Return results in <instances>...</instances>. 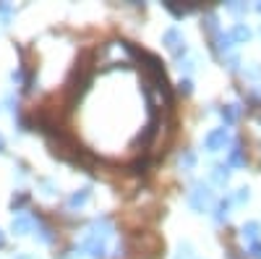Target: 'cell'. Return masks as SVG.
Returning <instances> with one entry per match:
<instances>
[{
    "instance_id": "6da1fadb",
    "label": "cell",
    "mask_w": 261,
    "mask_h": 259,
    "mask_svg": "<svg viewBox=\"0 0 261 259\" xmlns=\"http://www.w3.org/2000/svg\"><path fill=\"white\" fill-rule=\"evenodd\" d=\"M212 189L206 186V183H196L193 186V191H191V197H188V202H191V207L193 209H199V212H204L209 204H212Z\"/></svg>"
},
{
    "instance_id": "7a4b0ae2",
    "label": "cell",
    "mask_w": 261,
    "mask_h": 259,
    "mask_svg": "<svg viewBox=\"0 0 261 259\" xmlns=\"http://www.w3.org/2000/svg\"><path fill=\"white\" fill-rule=\"evenodd\" d=\"M230 139H227V131L225 128H214V131H209L206 136H204V147L209 149V152H217V149H225V144H227Z\"/></svg>"
},
{
    "instance_id": "3957f363",
    "label": "cell",
    "mask_w": 261,
    "mask_h": 259,
    "mask_svg": "<svg viewBox=\"0 0 261 259\" xmlns=\"http://www.w3.org/2000/svg\"><path fill=\"white\" fill-rule=\"evenodd\" d=\"M230 48H232V37L217 32L214 34V53L217 55H230Z\"/></svg>"
},
{
    "instance_id": "277c9868",
    "label": "cell",
    "mask_w": 261,
    "mask_h": 259,
    "mask_svg": "<svg viewBox=\"0 0 261 259\" xmlns=\"http://www.w3.org/2000/svg\"><path fill=\"white\" fill-rule=\"evenodd\" d=\"M162 39H165V45H167V48H172V50H178L180 45H186V39H183V34H180L178 29H167Z\"/></svg>"
},
{
    "instance_id": "5b68a950",
    "label": "cell",
    "mask_w": 261,
    "mask_h": 259,
    "mask_svg": "<svg viewBox=\"0 0 261 259\" xmlns=\"http://www.w3.org/2000/svg\"><path fill=\"white\" fill-rule=\"evenodd\" d=\"M212 178H214V183L225 186V183L230 181V165H214V173H212Z\"/></svg>"
},
{
    "instance_id": "8992f818",
    "label": "cell",
    "mask_w": 261,
    "mask_h": 259,
    "mask_svg": "<svg viewBox=\"0 0 261 259\" xmlns=\"http://www.w3.org/2000/svg\"><path fill=\"white\" fill-rule=\"evenodd\" d=\"M230 37H232V42H248V39H251V29H248L246 24H238Z\"/></svg>"
},
{
    "instance_id": "52a82bcc",
    "label": "cell",
    "mask_w": 261,
    "mask_h": 259,
    "mask_svg": "<svg viewBox=\"0 0 261 259\" xmlns=\"http://www.w3.org/2000/svg\"><path fill=\"white\" fill-rule=\"evenodd\" d=\"M258 230H261L258 223H246V225H243V239H248L251 244H256V241H258Z\"/></svg>"
},
{
    "instance_id": "ba28073f",
    "label": "cell",
    "mask_w": 261,
    "mask_h": 259,
    "mask_svg": "<svg viewBox=\"0 0 261 259\" xmlns=\"http://www.w3.org/2000/svg\"><path fill=\"white\" fill-rule=\"evenodd\" d=\"M222 121H225V126H230V123H235V118H238V107L235 105H227V107H222Z\"/></svg>"
},
{
    "instance_id": "9c48e42d",
    "label": "cell",
    "mask_w": 261,
    "mask_h": 259,
    "mask_svg": "<svg viewBox=\"0 0 261 259\" xmlns=\"http://www.w3.org/2000/svg\"><path fill=\"white\" fill-rule=\"evenodd\" d=\"M32 223H34L32 218H18V220H13V230L16 233H27L32 228Z\"/></svg>"
},
{
    "instance_id": "30bf717a",
    "label": "cell",
    "mask_w": 261,
    "mask_h": 259,
    "mask_svg": "<svg viewBox=\"0 0 261 259\" xmlns=\"http://www.w3.org/2000/svg\"><path fill=\"white\" fill-rule=\"evenodd\" d=\"M86 199H89V189H81V191H76L71 197V207H81Z\"/></svg>"
},
{
    "instance_id": "8fae6325",
    "label": "cell",
    "mask_w": 261,
    "mask_h": 259,
    "mask_svg": "<svg viewBox=\"0 0 261 259\" xmlns=\"http://www.w3.org/2000/svg\"><path fill=\"white\" fill-rule=\"evenodd\" d=\"M248 79H253V81H258L261 79V66H258V63H248V66H246V71H243Z\"/></svg>"
},
{
    "instance_id": "7c38bea8",
    "label": "cell",
    "mask_w": 261,
    "mask_h": 259,
    "mask_svg": "<svg viewBox=\"0 0 261 259\" xmlns=\"http://www.w3.org/2000/svg\"><path fill=\"white\" fill-rule=\"evenodd\" d=\"M227 209H230V202H220V204H217V215H214V220H217V223L227 220Z\"/></svg>"
},
{
    "instance_id": "4fadbf2b",
    "label": "cell",
    "mask_w": 261,
    "mask_h": 259,
    "mask_svg": "<svg viewBox=\"0 0 261 259\" xmlns=\"http://www.w3.org/2000/svg\"><path fill=\"white\" fill-rule=\"evenodd\" d=\"M243 162H246V160H243V149L235 144L232 152H230V165H243Z\"/></svg>"
},
{
    "instance_id": "5bb4252c",
    "label": "cell",
    "mask_w": 261,
    "mask_h": 259,
    "mask_svg": "<svg viewBox=\"0 0 261 259\" xmlns=\"http://www.w3.org/2000/svg\"><path fill=\"white\" fill-rule=\"evenodd\" d=\"M251 199V194H248V189H238V194H235V197H232V202L235 204H246Z\"/></svg>"
},
{
    "instance_id": "9a60e30c",
    "label": "cell",
    "mask_w": 261,
    "mask_h": 259,
    "mask_svg": "<svg viewBox=\"0 0 261 259\" xmlns=\"http://www.w3.org/2000/svg\"><path fill=\"white\" fill-rule=\"evenodd\" d=\"M227 11H230V13H235V16H241V13H246L248 8H246V6H241V3H232V6H227Z\"/></svg>"
},
{
    "instance_id": "2e32d148",
    "label": "cell",
    "mask_w": 261,
    "mask_h": 259,
    "mask_svg": "<svg viewBox=\"0 0 261 259\" xmlns=\"http://www.w3.org/2000/svg\"><path fill=\"white\" fill-rule=\"evenodd\" d=\"M248 254L253 256V259H261V244L256 241V244H251V249H248Z\"/></svg>"
},
{
    "instance_id": "e0dca14e",
    "label": "cell",
    "mask_w": 261,
    "mask_h": 259,
    "mask_svg": "<svg viewBox=\"0 0 261 259\" xmlns=\"http://www.w3.org/2000/svg\"><path fill=\"white\" fill-rule=\"evenodd\" d=\"M193 162H196V157H193L191 152H188L186 157H180V165H183V168H193Z\"/></svg>"
},
{
    "instance_id": "ac0fdd59",
    "label": "cell",
    "mask_w": 261,
    "mask_h": 259,
    "mask_svg": "<svg viewBox=\"0 0 261 259\" xmlns=\"http://www.w3.org/2000/svg\"><path fill=\"white\" fill-rule=\"evenodd\" d=\"M191 86H193V84H191L188 79H183V81H180V92H183V95H188V92H191Z\"/></svg>"
},
{
    "instance_id": "d6986e66",
    "label": "cell",
    "mask_w": 261,
    "mask_h": 259,
    "mask_svg": "<svg viewBox=\"0 0 261 259\" xmlns=\"http://www.w3.org/2000/svg\"><path fill=\"white\" fill-rule=\"evenodd\" d=\"M256 11H258V13H261V3H258V6H256Z\"/></svg>"
},
{
    "instance_id": "ffe728a7",
    "label": "cell",
    "mask_w": 261,
    "mask_h": 259,
    "mask_svg": "<svg viewBox=\"0 0 261 259\" xmlns=\"http://www.w3.org/2000/svg\"><path fill=\"white\" fill-rule=\"evenodd\" d=\"M0 149H3V139H0Z\"/></svg>"
}]
</instances>
